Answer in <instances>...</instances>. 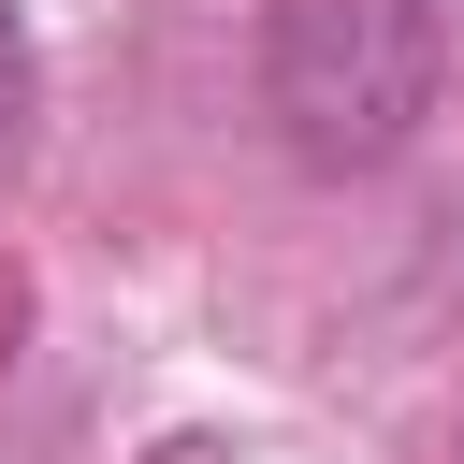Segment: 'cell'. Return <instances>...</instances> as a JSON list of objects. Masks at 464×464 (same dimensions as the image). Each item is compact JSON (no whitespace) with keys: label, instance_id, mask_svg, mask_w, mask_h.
I'll list each match as a JSON object with an SVG mask.
<instances>
[{"label":"cell","instance_id":"cell-1","mask_svg":"<svg viewBox=\"0 0 464 464\" xmlns=\"http://www.w3.org/2000/svg\"><path fill=\"white\" fill-rule=\"evenodd\" d=\"M435 87H450V14L435 0H276V29H261V116L304 174L406 160Z\"/></svg>","mask_w":464,"mask_h":464},{"label":"cell","instance_id":"cell-2","mask_svg":"<svg viewBox=\"0 0 464 464\" xmlns=\"http://www.w3.org/2000/svg\"><path fill=\"white\" fill-rule=\"evenodd\" d=\"M14 116H29V44H14V14H0V145H14Z\"/></svg>","mask_w":464,"mask_h":464},{"label":"cell","instance_id":"cell-3","mask_svg":"<svg viewBox=\"0 0 464 464\" xmlns=\"http://www.w3.org/2000/svg\"><path fill=\"white\" fill-rule=\"evenodd\" d=\"M145 464H246V450H232V435H160Z\"/></svg>","mask_w":464,"mask_h":464}]
</instances>
